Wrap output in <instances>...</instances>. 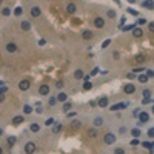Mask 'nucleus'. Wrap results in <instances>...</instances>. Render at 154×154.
<instances>
[{
	"label": "nucleus",
	"mask_w": 154,
	"mask_h": 154,
	"mask_svg": "<svg viewBox=\"0 0 154 154\" xmlns=\"http://www.w3.org/2000/svg\"><path fill=\"white\" fill-rule=\"evenodd\" d=\"M102 123H103V119H102V117H95V119H94V125H95V126H100Z\"/></svg>",
	"instance_id": "28"
},
{
	"label": "nucleus",
	"mask_w": 154,
	"mask_h": 154,
	"mask_svg": "<svg viewBox=\"0 0 154 154\" xmlns=\"http://www.w3.org/2000/svg\"><path fill=\"white\" fill-rule=\"evenodd\" d=\"M126 77H128L129 80H132V79H136V74H134V72H128V74H126Z\"/></svg>",
	"instance_id": "45"
},
{
	"label": "nucleus",
	"mask_w": 154,
	"mask_h": 154,
	"mask_svg": "<svg viewBox=\"0 0 154 154\" xmlns=\"http://www.w3.org/2000/svg\"><path fill=\"white\" fill-rule=\"evenodd\" d=\"M142 103H143V105H146V103H151V99H143V100H142Z\"/></svg>",
	"instance_id": "55"
},
{
	"label": "nucleus",
	"mask_w": 154,
	"mask_h": 154,
	"mask_svg": "<svg viewBox=\"0 0 154 154\" xmlns=\"http://www.w3.org/2000/svg\"><path fill=\"white\" fill-rule=\"evenodd\" d=\"M132 35L136 37V38L142 37V35H143V29H142V28H139V26H136V28L132 29Z\"/></svg>",
	"instance_id": "9"
},
{
	"label": "nucleus",
	"mask_w": 154,
	"mask_h": 154,
	"mask_svg": "<svg viewBox=\"0 0 154 154\" xmlns=\"http://www.w3.org/2000/svg\"><path fill=\"white\" fill-rule=\"evenodd\" d=\"M23 112H25V114H29V112H32V108H31L29 105H25V106H23Z\"/></svg>",
	"instance_id": "34"
},
{
	"label": "nucleus",
	"mask_w": 154,
	"mask_h": 154,
	"mask_svg": "<svg viewBox=\"0 0 154 154\" xmlns=\"http://www.w3.org/2000/svg\"><path fill=\"white\" fill-rule=\"evenodd\" d=\"M80 126H82L80 120H77V119H74V120L71 122V129H74V131H75V129H79Z\"/></svg>",
	"instance_id": "11"
},
{
	"label": "nucleus",
	"mask_w": 154,
	"mask_h": 154,
	"mask_svg": "<svg viewBox=\"0 0 154 154\" xmlns=\"http://www.w3.org/2000/svg\"><path fill=\"white\" fill-rule=\"evenodd\" d=\"M40 14H42V11H40V8H38V6L31 8V15H32V17H38Z\"/></svg>",
	"instance_id": "13"
},
{
	"label": "nucleus",
	"mask_w": 154,
	"mask_h": 154,
	"mask_svg": "<svg viewBox=\"0 0 154 154\" xmlns=\"http://www.w3.org/2000/svg\"><path fill=\"white\" fill-rule=\"evenodd\" d=\"M66 99H68V94H65V92L57 94V100H60V102H66Z\"/></svg>",
	"instance_id": "21"
},
{
	"label": "nucleus",
	"mask_w": 154,
	"mask_h": 154,
	"mask_svg": "<svg viewBox=\"0 0 154 154\" xmlns=\"http://www.w3.org/2000/svg\"><path fill=\"white\" fill-rule=\"evenodd\" d=\"M143 71H146V69H145V68H134V69H132L134 74H139V72H143Z\"/></svg>",
	"instance_id": "38"
},
{
	"label": "nucleus",
	"mask_w": 154,
	"mask_h": 154,
	"mask_svg": "<svg viewBox=\"0 0 154 154\" xmlns=\"http://www.w3.org/2000/svg\"><path fill=\"white\" fill-rule=\"evenodd\" d=\"M131 145H132V146H137V145H140V142H139L137 139H132V140H131Z\"/></svg>",
	"instance_id": "48"
},
{
	"label": "nucleus",
	"mask_w": 154,
	"mask_h": 154,
	"mask_svg": "<svg viewBox=\"0 0 154 154\" xmlns=\"http://www.w3.org/2000/svg\"><path fill=\"white\" fill-rule=\"evenodd\" d=\"M55 102H57V97H51V99H49V102H48V103H49V105H51V106H52V105H55Z\"/></svg>",
	"instance_id": "46"
},
{
	"label": "nucleus",
	"mask_w": 154,
	"mask_h": 154,
	"mask_svg": "<svg viewBox=\"0 0 154 154\" xmlns=\"http://www.w3.org/2000/svg\"><path fill=\"white\" fill-rule=\"evenodd\" d=\"M35 149H37V145H35L34 142H28V143L25 145V152H26V154H34Z\"/></svg>",
	"instance_id": "2"
},
{
	"label": "nucleus",
	"mask_w": 154,
	"mask_h": 154,
	"mask_svg": "<svg viewBox=\"0 0 154 154\" xmlns=\"http://www.w3.org/2000/svg\"><path fill=\"white\" fill-rule=\"evenodd\" d=\"M128 12L132 14V15H137V11H136V9H128Z\"/></svg>",
	"instance_id": "53"
},
{
	"label": "nucleus",
	"mask_w": 154,
	"mask_h": 154,
	"mask_svg": "<svg viewBox=\"0 0 154 154\" xmlns=\"http://www.w3.org/2000/svg\"><path fill=\"white\" fill-rule=\"evenodd\" d=\"M114 154H125V151H123L122 148H115V149H114Z\"/></svg>",
	"instance_id": "44"
},
{
	"label": "nucleus",
	"mask_w": 154,
	"mask_h": 154,
	"mask_svg": "<svg viewBox=\"0 0 154 154\" xmlns=\"http://www.w3.org/2000/svg\"><path fill=\"white\" fill-rule=\"evenodd\" d=\"M6 51H8V52H15V51H17V45L12 43V42L8 43V45H6Z\"/></svg>",
	"instance_id": "16"
},
{
	"label": "nucleus",
	"mask_w": 154,
	"mask_h": 154,
	"mask_svg": "<svg viewBox=\"0 0 154 154\" xmlns=\"http://www.w3.org/2000/svg\"><path fill=\"white\" fill-rule=\"evenodd\" d=\"M3 100H5V95H3V94H0V103H2Z\"/></svg>",
	"instance_id": "57"
},
{
	"label": "nucleus",
	"mask_w": 154,
	"mask_h": 154,
	"mask_svg": "<svg viewBox=\"0 0 154 154\" xmlns=\"http://www.w3.org/2000/svg\"><path fill=\"white\" fill-rule=\"evenodd\" d=\"M94 26L99 28V29L103 28V26H105V20H103L102 17H95V18H94Z\"/></svg>",
	"instance_id": "5"
},
{
	"label": "nucleus",
	"mask_w": 154,
	"mask_h": 154,
	"mask_svg": "<svg viewBox=\"0 0 154 154\" xmlns=\"http://www.w3.org/2000/svg\"><path fill=\"white\" fill-rule=\"evenodd\" d=\"M99 72H100V69H99L97 66H95V68H94V69L91 71V75H95V74H99Z\"/></svg>",
	"instance_id": "47"
},
{
	"label": "nucleus",
	"mask_w": 154,
	"mask_h": 154,
	"mask_svg": "<svg viewBox=\"0 0 154 154\" xmlns=\"http://www.w3.org/2000/svg\"><path fill=\"white\" fill-rule=\"evenodd\" d=\"M136 60H137L139 63H143V62H145V55H143V54H137V55H136Z\"/></svg>",
	"instance_id": "27"
},
{
	"label": "nucleus",
	"mask_w": 154,
	"mask_h": 154,
	"mask_svg": "<svg viewBox=\"0 0 154 154\" xmlns=\"http://www.w3.org/2000/svg\"><path fill=\"white\" fill-rule=\"evenodd\" d=\"M83 77H85V75H83V71H82V69H77V71L74 72V79H77V80H79V79H83Z\"/></svg>",
	"instance_id": "20"
},
{
	"label": "nucleus",
	"mask_w": 154,
	"mask_h": 154,
	"mask_svg": "<svg viewBox=\"0 0 154 154\" xmlns=\"http://www.w3.org/2000/svg\"><path fill=\"white\" fill-rule=\"evenodd\" d=\"M22 29H23V31H29V29H31V22L23 20V22H22Z\"/></svg>",
	"instance_id": "19"
},
{
	"label": "nucleus",
	"mask_w": 154,
	"mask_h": 154,
	"mask_svg": "<svg viewBox=\"0 0 154 154\" xmlns=\"http://www.w3.org/2000/svg\"><path fill=\"white\" fill-rule=\"evenodd\" d=\"M97 105H99L100 108H106V106H108V97H106V95H103V97H100V99L97 100Z\"/></svg>",
	"instance_id": "7"
},
{
	"label": "nucleus",
	"mask_w": 154,
	"mask_h": 154,
	"mask_svg": "<svg viewBox=\"0 0 154 154\" xmlns=\"http://www.w3.org/2000/svg\"><path fill=\"white\" fill-rule=\"evenodd\" d=\"M82 37L85 38V40H89V38H92V31H89V29L83 31V32H82Z\"/></svg>",
	"instance_id": "17"
},
{
	"label": "nucleus",
	"mask_w": 154,
	"mask_h": 154,
	"mask_svg": "<svg viewBox=\"0 0 154 154\" xmlns=\"http://www.w3.org/2000/svg\"><path fill=\"white\" fill-rule=\"evenodd\" d=\"M142 95H143V99H151V91L149 89H143Z\"/></svg>",
	"instance_id": "24"
},
{
	"label": "nucleus",
	"mask_w": 154,
	"mask_h": 154,
	"mask_svg": "<svg viewBox=\"0 0 154 154\" xmlns=\"http://www.w3.org/2000/svg\"><path fill=\"white\" fill-rule=\"evenodd\" d=\"M134 28H136V25H134V23H131V25H126V26H123L122 29H123V31H132Z\"/></svg>",
	"instance_id": "30"
},
{
	"label": "nucleus",
	"mask_w": 154,
	"mask_h": 154,
	"mask_svg": "<svg viewBox=\"0 0 154 154\" xmlns=\"http://www.w3.org/2000/svg\"><path fill=\"white\" fill-rule=\"evenodd\" d=\"M123 91H125V94H132L134 91H136V86H134L132 83H128V85L123 86Z\"/></svg>",
	"instance_id": "6"
},
{
	"label": "nucleus",
	"mask_w": 154,
	"mask_h": 154,
	"mask_svg": "<svg viewBox=\"0 0 154 154\" xmlns=\"http://www.w3.org/2000/svg\"><path fill=\"white\" fill-rule=\"evenodd\" d=\"M148 29H149L151 32H154V22H149V25H148Z\"/></svg>",
	"instance_id": "51"
},
{
	"label": "nucleus",
	"mask_w": 154,
	"mask_h": 154,
	"mask_svg": "<svg viewBox=\"0 0 154 154\" xmlns=\"http://www.w3.org/2000/svg\"><path fill=\"white\" fill-rule=\"evenodd\" d=\"M148 137L154 139V128H149V129H148Z\"/></svg>",
	"instance_id": "42"
},
{
	"label": "nucleus",
	"mask_w": 154,
	"mask_h": 154,
	"mask_svg": "<svg viewBox=\"0 0 154 154\" xmlns=\"http://www.w3.org/2000/svg\"><path fill=\"white\" fill-rule=\"evenodd\" d=\"M14 14H15L17 17H18V15H22V14H23V8H22V6H17V8L14 9Z\"/></svg>",
	"instance_id": "26"
},
{
	"label": "nucleus",
	"mask_w": 154,
	"mask_h": 154,
	"mask_svg": "<svg viewBox=\"0 0 154 154\" xmlns=\"http://www.w3.org/2000/svg\"><path fill=\"white\" fill-rule=\"evenodd\" d=\"M38 92H40L42 95H48V92H49V86H48V85H42L40 88H38Z\"/></svg>",
	"instance_id": "10"
},
{
	"label": "nucleus",
	"mask_w": 154,
	"mask_h": 154,
	"mask_svg": "<svg viewBox=\"0 0 154 154\" xmlns=\"http://www.w3.org/2000/svg\"><path fill=\"white\" fill-rule=\"evenodd\" d=\"M148 120H149V114L146 111H140L139 112V122L140 123H146Z\"/></svg>",
	"instance_id": "3"
},
{
	"label": "nucleus",
	"mask_w": 154,
	"mask_h": 154,
	"mask_svg": "<svg viewBox=\"0 0 154 154\" xmlns=\"http://www.w3.org/2000/svg\"><path fill=\"white\" fill-rule=\"evenodd\" d=\"M129 132H131V136H132L134 139H137V137L140 136V134H142V131H140L139 128H132V129H131Z\"/></svg>",
	"instance_id": "15"
},
{
	"label": "nucleus",
	"mask_w": 154,
	"mask_h": 154,
	"mask_svg": "<svg viewBox=\"0 0 154 154\" xmlns=\"http://www.w3.org/2000/svg\"><path fill=\"white\" fill-rule=\"evenodd\" d=\"M6 91H8V86H3V85L0 86V94H5Z\"/></svg>",
	"instance_id": "49"
},
{
	"label": "nucleus",
	"mask_w": 154,
	"mask_h": 154,
	"mask_svg": "<svg viewBox=\"0 0 154 154\" xmlns=\"http://www.w3.org/2000/svg\"><path fill=\"white\" fill-rule=\"evenodd\" d=\"M106 14H108V17H109V18H114V17H115V11H114V9H109Z\"/></svg>",
	"instance_id": "37"
},
{
	"label": "nucleus",
	"mask_w": 154,
	"mask_h": 154,
	"mask_svg": "<svg viewBox=\"0 0 154 154\" xmlns=\"http://www.w3.org/2000/svg\"><path fill=\"white\" fill-rule=\"evenodd\" d=\"M140 5H142V8H145V9H154V3H152V2H142Z\"/></svg>",
	"instance_id": "18"
},
{
	"label": "nucleus",
	"mask_w": 154,
	"mask_h": 154,
	"mask_svg": "<svg viewBox=\"0 0 154 154\" xmlns=\"http://www.w3.org/2000/svg\"><path fill=\"white\" fill-rule=\"evenodd\" d=\"M145 23H148V20H146L145 17H140L139 20H137V25H140V26H142V25H145Z\"/></svg>",
	"instance_id": "35"
},
{
	"label": "nucleus",
	"mask_w": 154,
	"mask_h": 154,
	"mask_svg": "<svg viewBox=\"0 0 154 154\" xmlns=\"http://www.w3.org/2000/svg\"><path fill=\"white\" fill-rule=\"evenodd\" d=\"M75 9H77V6H75L74 3H68V5H66V12H68V14H74Z\"/></svg>",
	"instance_id": "12"
},
{
	"label": "nucleus",
	"mask_w": 154,
	"mask_h": 154,
	"mask_svg": "<svg viewBox=\"0 0 154 154\" xmlns=\"http://www.w3.org/2000/svg\"><path fill=\"white\" fill-rule=\"evenodd\" d=\"M55 86H57V88H63V82H62V80H59V82L55 83Z\"/></svg>",
	"instance_id": "52"
},
{
	"label": "nucleus",
	"mask_w": 154,
	"mask_h": 154,
	"mask_svg": "<svg viewBox=\"0 0 154 154\" xmlns=\"http://www.w3.org/2000/svg\"><path fill=\"white\" fill-rule=\"evenodd\" d=\"M2 132H3V131H2V129H0V136H2Z\"/></svg>",
	"instance_id": "59"
},
{
	"label": "nucleus",
	"mask_w": 154,
	"mask_h": 154,
	"mask_svg": "<svg viewBox=\"0 0 154 154\" xmlns=\"http://www.w3.org/2000/svg\"><path fill=\"white\" fill-rule=\"evenodd\" d=\"M45 125H46V126H51V125H54V119H52V117H49V119L45 122Z\"/></svg>",
	"instance_id": "41"
},
{
	"label": "nucleus",
	"mask_w": 154,
	"mask_h": 154,
	"mask_svg": "<svg viewBox=\"0 0 154 154\" xmlns=\"http://www.w3.org/2000/svg\"><path fill=\"white\" fill-rule=\"evenodd\" d=\"M88 136L89 137H95V136H97V129H95V128H89L88 129Z\"/></svg>",
	"instance_id": "23"
},
{
	"label": "nucleus",
	"mask_w": 154,
	"mask_h": 154,
	"mask_svg": "<svg viewBox=\"0 0 154 154\" xmlns=\"http://www.w3.org/2000/svg\"><path fill=\"white\" fill-rule=\"evenodd\" d=\"M45 43H46V40H45V38H40V40H38V45H42V46H43Z\"/></svg>",
	"instance_id": "54"
},
{
	"label": "nucleus",
	"mask_w": 154,
	"mask_h": 154,
	"mask_svg": "<svg viewBox=\"0 0 154 154\" xmlns=\"http://www.w3.org/2000/svg\"><path fill=\"white\" fill-rule=\"evenodd\" d=\"M126 106H128V103H126V102H123V103H114L109 109H111V111H120V109H125Z\"/></svg>",
	"instance_id": "4"
},
{
	"label": "nucleus",
	"mask_w": 154,
	"mask_h": 154,
	"mask_svg": "<svg viewBox=\"0 0 154 154\" xmlns=\"http://www.w3.org/2000/svg\"><path fill=\"white\" fill-rule=\"evenodd\" d=\"M0 86H2V82H0Z\"/></svg>",
	"instance_id": "61"
},
{
	"label": "nucleus",
	"mask_w": 154,
	"mask_h": 154,
	"mask_svg": "<svg viewBox=\"0 0 154 154\" xmlns=\"http://www.w3.org/2000/svg\"><path fill=\"white\" fill-rule=\"evenodd\" d=\"M60 129H62V125H60V123H54V125H52V131H54V132H59Z\"/></svg>",
	"instance_id": "29"
},
{
	"label": "nucleus",
	"mask_w": 154,
	"mask_h": 154,
	"mask_svg": "<svg viewBox=\"0 0 154 154\" xmlns=\"http://www.w3.org/2000/svg\"><path fill=\"white\" fill-rule=\"evenodd\" d=\"M89 105H91V106H95V105H97V102H95V100H91Z\"/></svg>",
	"instance_id": "56"
},
{
	"label": "nucleus",
	"mask_w": 154,
	"mask_h": 154,
	"mask_svg": "<svg viewBox=\"0 0 154 154\" xmlns=\"http://www.w3.org/2000/svg\"><path fill=\"white\" fill-rule=\"evenodd\" d=\"M29 86H31L29 80H22L20 83H18V88H20L22 91H26V89H29Z\"/></svg>",
	"instance_id": "8"
},
{
	"label": "nucleus",
	"mask_w": 154,
	"mask_h": 154,
	"mask_svg": "<svg viewBox=\"0 0 154 154\" xmlns=\"http://www.w3.org/2000/svg\"><path fill=\"white\" fill-rule=\"evenodd\" d=\"M137 80L140 83H146L148 82V77H146V74H140V75H137Z\"/></svg>",
	"instance_id": "22"
},
{
	"label": "nucleus",
	"mask_w": 154,
	"mask_h": 154,
	"mask_svg": "<svg viewBox=\"0 0 154 154\" xmlns=\"http://www.w3.org/2000/svg\"><path fill=\"white\" fill-rule=\"evenodd\" d=\"M151 111H152V114H154V105H152V108H151Z\"/></svg>",
	"instance_id": "58"
},
{
	"label": "nucleus",
	"mask_w": 154,
	"mask_h": 154,
	"mask_svg": "<svg viewBox=\"0 0 154 154\" xmlns=\"http://www.w3.org/2000/svg\"><path fill=\"white\" fill-rule=\"evenodd\" d=\"M91 88H92V83H91V82H85V83H83V89H85V91H89Z\"/></svg>",
	"instance_id": "31"
},
{
	"label": "nucleus",
	"mask_w": 154,
	"mask_h": 154,
	"mask_svg": "<svg viewBox=\"0 0 154 154\" xmlns=\"http://www.w3.org/2000/svg\"><path fill=\"white\" fill-rule=\"evenodd\" d=\"M142 146L146 148V149H151V148H152V143H149V142H142Z\"/></svg>",
	"instance_id": "36"
},
{
	"label": "nucleus",
	"mask_w": 154,
	"mask_h": 154,
	"mask_svg": "<svg viewBox=\"0 0 154 154\" xmlns=\"http://www.w3.org/2000/svg\"><path fill=\"white\" fill-rule=\"evenodd\" d=\"M0 154H2V148H0Z\"/></svg>",
	"instance_id": "60"
},
{
	"label": "nucleus",
	"mask_w": 154,
	"mask_h": 154,
	"mask_svg": "<svg viewBox=\"0 0 154 154\" xmlns=\"http://www.w3.org/2000/svg\"><path fill=\"white\" fill-rule=\"evenodd\" d=\"M71 106H72V105H71L69 102H65V103H63V111H65V112H68V111L71 109Z\"/></svg>",
	"instance_id": "32"
},
{
	"label": "nucleus",
	"mask_w": 154,
	"mask_h": 154,
	"mask_svg": "<svg viewBox=\"0 0 154 154\" xmlns=\"http://www.w3.org/2000/svg\"><path fill=\"white\" fill-rule=\"evenodd\" d=\"M23 120H25V119L22 117V115H15V117L12 119V125H15V126H17V125H20V123H23Z\"/></svg>",
	"instance_id": "14"
},
{
	"label": "nucleus",
	"mask_w": 154,
	"mask_h": 154,
	"mask_svg": "<svg viewBox=\"0 0 154 154\" xmlns=\"http://www.w3.org/2000/svg\"><path fill=\"white\" fill-rule=\"evenodd\" d=\"M109 43H111V40L108 38V40H105V42L102 43V48H103V49H105V48H108V46H109Z\"/></svg>",
	"instance_id": "43"
},
{
	"label": "nucleus",
	"mask_w": 154,
	"mask_h": 154,
	"mask_svg": "<svg viewBox=\"0 0 154 154\" xmlns=\"http://www.w3.org/2000/svg\"><path fill=\"white\" fill-rule=\"evenodd\" d=\"M2 14H3V15H6V17H8V15H9V14H11V11H9V8H3V9H2Z\"/></svg>",
	"instance_id": "40"
},
{
	"label": "nucleus",
	"mask_w": 154,
	"mask_h": 154,
	"mask_svg": "<svg viewBox=\"0 0 154 154\" xmlns=\"http://www.w3.org/2000/svg\"><path fill=\"white\" fill-rule=\"evenodd\" d=\"M29 129H31L32 132H38V131H40V126H38L37 123H32V125L29 126Z\"/></svg>",
	"instance_id": "25"
},
{
	"label": "nucleus",
	"mask_w": 154,
	"mask_h": 154,
	"mask_svg": "<svg viewBox=\"0 0 154 154\" xmlns=\"http://www.w3.org/2000/svg\"><path fill=\"white\" fill-rule=\"evenodd\" d=\"M15 140H17V139H15V137H12V136H11V137H8V145H9V146H14V145H15Z\"/></svg>",
	"instance_id": "33"
},
{
	"label": "nucleus",
	"mask_w": 154,
	"mask_h": 154,
	"mask_svg": "<svg viewBox=\"0 0 154 154\" xmlns=\"http://www.w3.org/2000/svg\"><path fill=\"white\" fill-rule=\"evenodd\" d=\"M146 77H148V79L154 77V71H152V69H146Z\"/></svg>",
	"instance_id": "39"
},
{
	"label": "nucleus",
	"mask_w": 154,
	"mask_h": 154,
	"mask_svg": "<svg viewBox=\"0 0 154 154\" xmlns=\"http://www.w3.org/2000/svg\"><path fill=\"white\" fill-rule=\"evenodd\" d=\"M103 142H105V145H112L115 142V136L112 132H106L103 136Z\"/></svg>",
	"instance_id": "1"
},
{
	"label": "nucleus",
	"mask_w": 154,
	"mask_h": 154,
	"mask_svg": "<svg viewBox=\"0 0 154 154\" xmlns=\"http://www.w3.org/2000/svg\"><path fill=\"white\" fill-rule=\"evenodd\" d=\"M119 57H120V54H119L117 51H115V52H112V59H114V60H119Z\"/></svg>",
	"instance_id": "50"
}]
</instances>
